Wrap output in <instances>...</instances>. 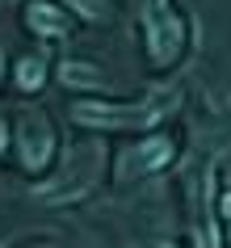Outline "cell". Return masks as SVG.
I'll return each instance as SVG.
<instances>
[{
  "label": "cell",
  "instance_id": "1",
  "mask_svg": "<svg viewBox=\"0 0 231 248\" xmlns=\"http://www.w3.org/2000/svg\"><path fill=\"white\" fill-rule=\"evenodd\" d=\"M143 30H147V55L155 67H168L185 46V21L172 13L168 0H147L143 4Z\"/></svg>",
  "mask_w": 231,
  "mask_h": 248
},
{
  "label": "cell",
  "instance_id": "2",
  "mask_svg": "<svg viewBox=\"0 0 231 248\" xmlns=\"http://www.w3.org/2000/svg\"><path fill=\"white\" fill-rule=\"evenodd\" d=\"M17 152H21V164L30 172L46 169V160L55 152V126L46 122L42 109H26L21 122H17Z\"/></svg>",
  "mask_w": 231,
  "mask_h": 248
},
{
  "label": "cell",
  "instance_id": "3",
  "mask_svg": "<svg viewBox=\"0 0 231 248\" xmlns=\"http://www.w3.org/2000/svg\"><path fill=\"white\" fill-rule=\"evenodd\" d=\"M160 109H147V105H97V101H80L76 105V122L84 126H147L155 122Z\"/></svg>",
  "mask_w": 231,
  "mask_h": 248
},
{
  "label": "cell",
  "instance_id": "4",
  "mask_svg": "<svg viewBox=\"0 0 231 248\" xmlns=\"http://www.w3.org/2000/svg\"><path fill=\"white\" fill-rule=\"evenodd\" d=\"M172 160V143L168 139H147V143H135L118 156V177H139V172H155Z\"/></svg>",
  "mask_w": 231,
  "mask_h": 248
},
{
  "label": "cell",
  "instance_id": "5",
  "mask_svg": "<svg viewBox=\"0 0 231 248\" xmlns=\"http://www.w3.org/2000/svg\"><path fill=\"white\" fill-rule=\"evenodd\" d=\"M26 21H30L34 34H51V38H63V34H67V17L59 13L55 4H30Z\"/></svg>",
  "mask_w": 231,
  "mask_h": 248
},
{
  "label": "cell",
  "instance_id": "6",
  "mask_svg": "<svg viewBox=\"0 0 231 248\" xmlns=\"http://www.w3.org/2000/svg\"><path fill=\"white\" fill-rule=\"evenodd\" d=\"M189 189H193V202H198V206H206V181H202V177H193ZM193 235H198V248H218V227L206 219V215H198Z\"/></svg>",
  "mask_w": 231,
  "mask_h": 248
},
{
  "label": "cell",
  "instance_id": "7",
  "mask_svg": "<svg viewBox=\"0 0 231 248\" xmlns=\"http://www.w3.org/2000/svg\"><path fill=\"white\" fill-rule=\"evenodd\" d=\"M42 80H46L42 59H21V63H17V84H21V89H38Z\"/></svg>",
  "mask_w": 231,
  "mask_h": 248
},
{
  "label": "cell",
  "instance_id": "8",
  "mask_svg": "<svg viewBox=\"0 0 231 248\" xmlns=\"http://www.w3.org/2000/svg\"><path fill=\"white\" fill-rule=\"evenodd\" d=\"M63 84H101V76H92L84 63H63Z\"/></svg>",
  "mask_w": 231,
  "mask_h": 248
},
{
  "label": "cell",
  "instance_id": "9",
  "mask_svg": "<svg viewBox=\"0 0 231 248\" xmlns=\"http://www.w3.org/2000/svg\"><path fill=\"white\" fill-rule=\"evenodd\" d=\"M223 210H227V215H231V194H227V198H223Z\"/></svg>",
  "mask_w": 231,
  "mask_h": 248
},
{
  "label": "cell",
  "instance_id": "10",
  "mask_svg": "<svg viewBox=\"0 0 231 248\" xmlns=\"http://www.w3.org/2000/svg\"><path fill=\"white\" fill-rule=\"evenodd\" d=\"M0 147H4V122H0Z\"/></svg>",
  "mask_w": 231,
  "mask_h": 248
}]
</instances>
